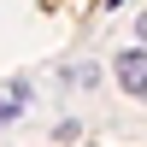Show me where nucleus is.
Wrapping results in <instances>:
<instances>
[{
  "label": "nucleus",
  "instance_id": "nucleus-1",
  "mask_svg": "<svg viewBox=\"0 0 147 147\" xmlns=\"http://www.w3.org/2000/svg\"><path fill=\"white\" fill-rule=\"evenodd\" d=\"M35 6H47V12H82V6H100V0H35Z\"/></svg>",
  "mask_w": 147,
  "mask_h": 147
}]
</instances>
